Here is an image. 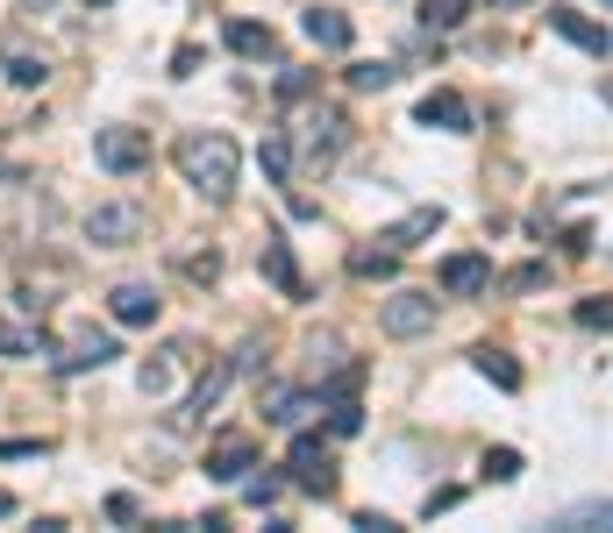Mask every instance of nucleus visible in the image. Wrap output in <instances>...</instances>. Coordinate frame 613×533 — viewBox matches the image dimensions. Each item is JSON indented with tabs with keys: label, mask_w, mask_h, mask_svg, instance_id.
I'll return each mask as SVG.
<instances>
[{
	"label": "nucleus",
	"mask_w": 613,
	"mask_h": 533,
	"mask_svg": "<svg viewBox=\"0 0 613 533\" xmlns=\"http://www.w3.org/2000/svg\"><path fill=\"white\" fill-rule=\"evenodd\" d=\"M286 469H293V484H300V491H314V498H336V455H328L314 434H300V441L286 448Z\"/></svg>",
	"instance_id": "nucleus-4"
},
{
	"label": "nucleus",
	"mask_w": 613,
	"mask_h": 533,
	"mask_svg": "<svg viewBox=\"0 0 613 533\" xmlns=\"http://www.w3.org/2000/svg\"><path fill=\"white\" fill-rule=\"evenodd\" d=\"M221 391H229V363H215V370H207L200 385L186 391V406H178V413H172V426H178V434H193V426H200V420H207V413H215V406H221Z\"/></svg>",
	"instance_id": "nucleus-7"
},
{
	"label": "nucleus",
	"mask_w": 613,
	"mask_h": 533,
	"mask_svg": "<svg viewBox=\"0 0 613 533\" xmlns=\"http://www.w3.org/2000/svg\"><path fill=\"white\" fill-rule=\"evenodd\" d=\"M436 327V292H393L385 299V334H399V342H414V334Z\"/></svg>",
	"instance_id": "nucleus-6"
},
{
	"label": "nucleus",
	"mask_w": 613,
	"mask_h": 533,
	"mask_svg": "<svg viewBox=\"0 0 613 533\" xmlns=\"http://www.w3.org/2000/svg\"><path fill=\"white\" fill-rule=\"evenodd\" d=\"M492 8H528V0H492Z\"/></svg>",
	"instance_id": "nucleus-39"
},
{
	"label": "nucleus",
	"mask_w": 613,
	"mask_h": 533,
	"mask_svg": "<svg viewBox=\"0 0 613 533\" xmlns=\"http://www.w3.org/2000/svg\"><path fill=\"white\" fill-rule=\"evenodd\" d=\"M414 121H422V129H442V135H471V107H463V93H450V86H436V93L414 107Z\"/></svg>",
	"instance_id": "nucleus-8"
},
{
	"label": "nucleus",
	"mask_w": 613,
	"mask_h": 533,
	"mask_svg": "<svg viewBox=\"0 0 613 533\" xmlns=\"http://www.w3.org/2000/svg\"><path fill=\"white\" fill-rule=\"evenodd\" d=\"M300 29H307L314 51H350V14H336V8H307Z\"/></svg>",
	"instance_id": "nucleus-15"
},
{
	"label": "nucleus",
	"mask_w": 613,
	"mask_h": 533,
	"mask_svg": "<svg viewBox=\"0 0 613 533\" xmlns=\"http://www.w3.org/2000/svg\"><path fill=\"white\" fill-rule=\"evenodd\" d=\"M521 477V448H485V484H514Z\"/></svg>",
	"instance_id": "nucleus-26"
},
{
	"label": "nucleus",
	"mask_w": 613,
	"mask_h": 533,
	"mask_svg": "<svg viewBox=\"0 0 613 533\" xmlns=\"http://www.w3.org/2000/svg\"><path fill=\"white\" fill-rule=\"evenodd\" d=\"M422 22L428 29H463L471 22V0H422Z\"/></svg>",
	"instance_id": "nucleus-24"
},
{
	"label": "nucleus",
	"mask_w": 613,
	"mask_h": 533,
	"mask_svg": "<svg viewBox=\"0 0 613 533\" xmlns=\"http://www.w3.org/2000/svg\"><path fill=\"white\" fill-rule=\"evenodd\" d=\"M563 526H613V506L600 498V506H578V512H563Z\"/></svg>",
	"instance_id": "nucleus-30"
},
{
	"label": "nucleus",
	"mask_w": 613,
	"mask_h": 533,
	"mask_svg": "<svg viewBox=\"0 0 613 533\" xmlns=\"http://www.w3.org/2000/svg\"><path fill=\"white\" fill-rule=\"evenodd\" d=\"M393 264H399V249H357V256H350L357 278H393Z\"/></svg>",
	"instance_id": "nucleus-25"
},
{
	"label": "nucleus",
	"mask_w": 613,
	"mask_h": 533,
	"mask_svg": "<svg viewBox=\"0 0 613 533\" xmlns=\"http://www.w3.org/2000/svg\"><path fill=\"white\" fill-rule=\"evenodd\" d=\"M94 164L114 178H136L151 171V135L143 129H94Z\"/></svg>",
	"instance_id": "nucleus-2"
},
{
	"label": "nucleus",
	"mask_w": 613,
	"mask_h": 533,
	"mask_svg": "<svg viewBox=\"0 0 613 533\" xmlns=\"http://www.w3.org/2000/svg\"><path fill=\"white\" fill-rule=\"evenodd\" d=\"M100 363H114V334L86 327L79 342H72V356H57V370H100Z\"/></svg>",
	"instance_id": "nucleus-17"
},
{
	"label": "nucleus",
	"mask_w": 613,
	"mask_h": 533,
	"mask_svg": "<svg viewBox=\"0 0 613 533\" xmlns=\"http://www.w3.org/2000/svg\"><path fill=\"white\" fill-rule=\"evenodd\" d=\"M258 164H264V178H272V186H286V171H293V149H286V143H278V135H272V143L258 149Z\"/></svg>",
	"instance_id": "nucleus-27"
},
{
	"label": "nucleus",
	"mask_w": 613,
	"mask_h": 533,
	"mask_svg": "<svg viewBox=\"0 0 613 533\" xmlns=\"http://www.w3.org/2000/svg\"><path fill=\"white\" fill-rule=\"evenodd\" d=\"M258 413H264V420H278V426H300V420L314 413V399H307V391L272 385V391H258Z\"/></svg>",
	"instance_id": "nucleus-16"
},
{
	"label": "nucleus",
	"mask_w": 613,
	"mask_h": 533,
	"mask_svg": "<svg viewBox=\"0 0 613 533\" xmlns=\"http://www.w3.org/2000/svg\"><path fill=\"white\" fill-rule=\"evenodd\" d=\"M307 86H314V71H286V79H278V100H300Z\"/></svg>",
	"instance_id": "nucleus-36"
},
{
	"label": "nucleus",
	"mask_w": 613,
	"mask_h": 533,
	"mask_svg": "<svg viewBox=\"0 0 613 533\" xmlns=\"http://www.w3.org/2000/svg\"><path fill=\"white\" fill-rule=\"evenodd\" d=\"M108 307H114V320H122V327H151L164 299L151 292V285H114V292H108Z\"/></svg>",
	"instance_id": "nucleus-14"
},
{
	"label": "nucleus",
	"mask_w": 613,
	"mask_h": 533,
	"mask_svg": "<svg viewBox=\"0 0 613 533\" xmlns=\"http://www.w3.org/2000/svg\"><path fill=\"white\" fill-rule=\"evenodd\" d=\"M578 327L613 334V299H578Z\"/></svg>",
	"instance_id": "nucleus-28"
},
{
	"label": "nucleus",
	"mask_w": 613,
	"mask_h": 533,
	"mask_svg": "<svg viewBox=\"0 0 613 533\" xmlns=\"http://www.w3.org/2000/svg\"><path fill=\"white\" fill-rule=\"evenodd\" d=\"M0 348L8 356H57V342L43 327H8V320H0Z\"/></svg>",
	"instance_id": "nucleus-20"
},
{
	"label": "nucleus",
	"mask_w": 613,
	"mask_h": 533,
	"mask_svg": "<svg viewBox=\"0 0 613 533\" xmlns=\"http://www.w3.org/2000/svg\"><path fill=\"white\" fill-rule=\"evenodd\" d=\"M606 100H613V86H606Z\"/></svg>",
	"instance_id": "nucleus-41"
},
{
	"label": "nucleus",
	"mask_w": 613,
	"mask_h": 533,
	"mask_svg": "<svg viewBox=\"0 0 613 533\" xmlns=\"http://www.w3.org/2000/svg\"><path fill=\"white\" fill-rule=\"evenodd\" d=\"M172 356H178V348H164L157 363H143V391H164V385H172Z\"/></svg>",
	"instance_id": "nucleus-32"
},
{
	"label": "nucleus",
	"mask_w": 613,
	"mask_h": 533,
	"mask_svg": "<svg viewBox=\"0 0 613 533\" xmlns=\"http://www.w3.org/2000/svg\"><path fill=\"white\" fill-rule=\"evenodd\" d=\"M364 377H371V363H342V370L321 385V406H342V399H357V385H364Z\"/></svg>",
	"instance_id": "nucleus-22"
},
{
	"label": "nucleus",
	"mask_w": 613,
	"mask_h": 533,
	"mask_svg": "<svg viewBox=\"0 0 613 533\" xmlns=\"http://www.w3.org/2000/svg\"><path fill=\"white\" fill-rule=\"evenodd\" d=\"M0 79L22 86V93H36V86L51 79V65H43V57H29V51H14V57H0Z\"/></svg>",
	"instance_id": "nucleus-19"
},
{
	"label": "nucleus",
	"mask_w": 613,
	"mask_h": 533,
	"mask_svg": "<svg viewBox=\"0 0 613 533\" xmlns=\"http://www.w3.org/2000/svg\"><path fill=\"white\" fill-rule=\"evenodd\" d=\"M108 520H114V526H129V520H143V506H136L129 491H114V498H108Z\"/></svg>",
	"instance_id": "nucleus-33"
},
{
	"label": "nucleus",
	"mask_w": 613,
	"mask_h": 533,
	"mask_svg": "<svg viewBox=\"0 0 613 533\" xmlns=\"http://www.w3.org/2000/svg\"><path fill=\"white\" fill-rule=\"evenodd\" d=\"M243 469H258V448H250V434H221L215 448H207V477H215V484H236Z\"/></svg>",
	"instance_id": "nucleus-9"
},
{
	"label": "nucleus",
	"mask_w": 613,
	"mask_h": 533,
	"mask_svg": "<svg viewBox=\"0 0 613 533\" xmlns=\"http://www.w3.org/2000/svg\"><path fill=\"white\" fill-rule=\"evenodd\" d=\"M606 8H613V0H606Z\"/></svg>",
	"instance_id": "nucleus-42"
},
{
	"label": "nucleus",
	"mask_w": 613,
	"mask_h": 533,
	"mask_svg": "<svg viewBox=\"0 0 613 533\" xmlns=\"http://www.w3.org/2000/svg\"><path fill=\"white\" fill-rule=\"evenodd\" d=\"M94 8H114V0H94Z\"/></svg>",
	"instance_id": "nucleus-40"
},
{
	"label": "nucleus",
	"mask_w": 613,
	"mask_h": 533,
	"mask_svg": "<svg viewBox=\"0 0 613 533\" xmlns=\"http://www.w3.org/2000/svg\"><path fill=\"white\" fill-rule=\"evenodd\" d=\"M549 29H557V36H571L578 51H592V57H606V51H613L606 29L592 22V14H578V8H549Z\"/></svg>",
	"instance_id": "nucleus-13"
},
{
	"label": "nucleus",
	"mask_w": 613,
	"mask_h": 533,
	"mask_svg": "<svg viewBox=\"0 0 613 533\" xmlns=\"http://www.w3.org/2000/svg\"><path fill=\"white\" fill-rule=\"evenodd\" d=\"M193 71H200V43H186V51L172 57V79H193Z\"/></svg>",
	"instance_id": "nucleus-34"
},
{
	"label": "nucleus",
	"mask_w": 613,
	"mask_h": 533,
	"mask_svg": "<svg viewBox=\"0 0 613 533\" xmlns=\"http://www.w3.org/2000/svg\"><path fill=\"white\" fill-rule=\"evenodd\" d=\"M258 264H264V278H272L286 299H307V278H300V264H293V249H286L278 235H264V256H258Z\"/></svg>",
	"instance_id": "nucleus-12"
},
{
	"label": "nucleus",
	"mask_w": 613,
	"mask_h": 533,
	"mask_svg": "<svg viewBox=\"0 0 613 533\" xmlns=\"http://www.w3.org/2000/svg\"><path fill=\"white\" fill-rule=\"evenodd\" d=\"M436 227H442V207H414V213H399V221L393 227H385V249H399V256H407V249H422V242L428 235H436Z\"/></svg>",
	"instance_id": "nucleus-11"
},
{
	"label": "nucleus",
	"mask_w": 613,
	"mask_h": 533,
	"mask_svg": "<svg viewBox=\"0 0 613 533\" xmlns=\"http://www.w3.org/2000/svg\"><path fill=\"white\" fill-rule=\"evenodd\" d=\"M328 426H336V434H342V441H350V434H364V406H357V399H342V406H328Z\"/></svg>",
	"instance_id": "nucleus-29"
},
{
	"label": "nucleus",
	"mask_w": 613,
	"mask_h": 533,
	"mask_svg": "<svg viewBox=\"0 0 613 533\" xmlns=\"http://www.w3.org/2000/svg\"><path fill=\"white\" fill-rule=\"evenodd\" d=\"M543 285H549V270H543V264H521L514 278H506V292H543Z\"/></svg>",
	"instance_id": "nucleus-31"
},
{
	"label": "nucleus",
	"mask_w": 613,
	"mask_h": 533,
	"mask_svg": "<svg viewBox=\"0 0 613 533\" xmlns=\"http://www.w3.org/2000/svg\"><path fill=\"white\" fill-rule=\"evenodd\" d=\"M478 377H492V385H500V391H521V363L514 356H506V348H478Z\"/></svg>",
	"instance_id": "nucleus-21"
},
{
	"label": "nucleus",
	"mask_w": 613,
	"mask_h": 533,
	"mask_svg": "<svg viewBox=\"0 0 613 533\" xmlns=\"http://www.w3.org/2000/svg\"><path fill=\"white\" fill-rule=\"evenodd\" d=\"M393 79H399V71L385 65V57H364V65H350V86H357V93H385Z\"/></svg>",
	"instance_id": "nucleus-23"
},
{
	"label": "nucleus",
	"mask_w": 613,
	"mask_h": 533,
	"mask_svg": "<svg viewBox=\"0 0 613 533\" xmlns=\"http://www.w3.org/2000/svg\"><path fill=\"white\" fill-rule=\"evenodd\" d=\"M342 143H350V121H342L336 107H314V114L300 121V149H307V164L342 157Z\"/></svg>",
	"instance_id": "nucleus-5"
},
{
	"label": "nucleus",
	"mask_w": 613,
	"mask_h": 533,
	"mask_svg": "<svg viewBox=\"0 0 613 533\" xmlns=\"http://www.w3.org/2000/svg\"><path fill=\"white\" fill-rule=\"evenodd\" d=\"M8 178H14V164H8V157H0V186H8Z\"/></svg>",
	"instance_id": "nucleus-38"
},
{
	"label": "nucleus",
	"mask_w": 613,
	"mask_h": 533,
	"mask_svg": "<svg viewBox=\"0 0 613 533\" xmlns=\"http://www.w3.org/2000/svg\"><path fill=\"white\" fill-rule=\"evenodd\" d=\"M178 171H186V186L193 192H207V200H229L236 192V135H221V129H186L178 135Z\"/></svg>",
	"instance_id": "nucleus-1"
},
{
	"label": "nucleus",
	"mask_w": 613,
	"mask_h": 533,
	"mask_svg": "<svg viewBox=\"0 0 613 533\" xmlns=\"http://www.w3.org/2000/svg\"><path fill=\"white\" fill-rule=\"evenodd\" d=\"M229 51H236V57H272L278 36H272L264 22H229Z\"/></svg>",
	"instance_id": "nucleus-18"
},
{
	"label": "nucleus",
	"mask_w": 613,
	"mask_h": 533,
	"mask_svg": "<svg viewBox=\"0 0 613 533\" xmlns=\"http://www.w3.org/2000/svg\"><path fill=\"white\" fill-rule=\"evenodd\" d=\"M492 285V264L478 249H463V256H450V264H442V292L450 299H478Z\"/></svg>",
	"instance_id": "nucleus-10"
},
{
	"label": "nucleus",
	"mask_w": 613,
	"mask_h": 533,
	"mask_svg": "<svg viewBox=\"0 0 613 533\" xmlns=\"http://www.w3.org/2000/svg\"><path fill=\"white\" fill-rule=\"evenodd\" d=\"M22 8H29V14H43V8H51V0H22Z\"/></svg>",
	"instance_id": "nucleus-37"
},
{
	"label": "nucleus",
	"mask_w": 613,
	"mask_h": 533,
	"mask_svg": "<svg viewBox=\"0 0 613 533\" xmlns=\"http://www.w3.org/2000/svg\"><path fill=\"white\" fill-rule=\"evenodd\" d=\"M186 270H193V278H200V285H215V278H221V256H215V249H207V256H193V264H186Z\"/></svg>",
	"instance_id": "nucleus-35"
},
{
	"label": "nucleus",
	"mask_w": 613,
	"mask_h": 533,
	"mask_svg": "<svg viewBox=\"0 0 613 533\" xmlns=\"http://www.w3.org/2000/svg\"><path fill=\"white\" fill-rule=\"evenodd\" d=\"M136 235H143V207H136V200L86 207V242H100V249H129Z\"/></svg>",
	"instance_id": "nucleus-3"
}]
</instances>
